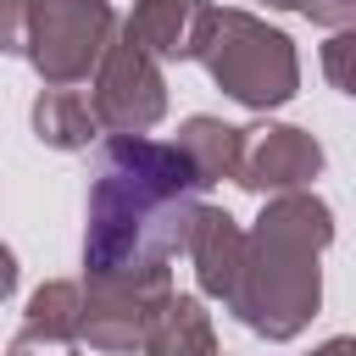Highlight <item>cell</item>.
Wrapping results in <instances>:
<instances>
[{
    "mask_svg": "<svg viewBox=\"0 0 356 356\" xmlns=\"http://www.w3.org/2000/svg\"><path fill=\"white\" fill-rule=\"evenodd\" d=\"M83 323V300H78V284H44L33 300H28V328H44V334H61L72 339Z\"/></svg>",
    "mask_w": 356,
    "mask_h": 356,
    "instance_id": "11",
    "label": "cell"
},
{
    "mask_svg": "<svg viewBox=\"0 0 356 356\" xmlns=\"http://www.w3.org/2000/svg\"><path fill=\"white\" fill-rule=\"evenodd\" d=\"M312 22H323V28H345V22H356V0H295Z\"/></svg>",
    "mask_w": 356,
    "mask_h": 356,
    "instance_id": "15",
    "label": "cell"
},
{
    "mask_svg": "<svg viewBox=\"0 0 356 356\" xmlns=\"http://www.w3.org/2000/svg\"><path fill=\"white\" fill-rule=\"evenodd\" d=\"M328 245V206L312 195H278L261 211L256 239H245V267L234 289V312L267 334L289 339L317 312V250Z\"/></svg>",
    "mask_w": 356,
    "mask_h": 356,
    "instance_id": "1",
    "label": "cell"
},
{
    "mask_svg": "<svg viewBox=\"0 0 356 356\" xmlns=\"http://www.w3.org/2000/svg\"><path fill=\"white\" fill-rule=\"evenodd\" d=\"M111 39V6L106 0H28V61L44 83L67 89L78 83Z\"/></svg>",
    "mask_w": 356,
    "mask_h": 356,
    "instance_id": "3",
    "label": "cell"
},
{
    "mask_svg": "<svg viewBox=\"0 0 356 356\" xmlns=\"http://www.w3.org/2000/svg\"><path fill=\"white\" fill-rule=\"evenodd\" d=\"M323 72H328L345 95H356V28L323 44Z\"/></svg>",
    "mask_w": 356,
    "mask_h": 356,
    "instance_id": "12",
    "label": "cell"
},
{
    "mask_svg": "<svg viewBox=\"0 0 356 356\" xmlns=\"http://www.w3.org/2000/svg\"><path fill=\"white\" fill-rule=\"evenodd\" d=\"M312 356H356V339H328V345L312 350Z\"/></svg>",
    "mask_w": 356,
    "mask_h": 356,
    "instance_id": "17",
    "label": "cell"
},
{
    "mask_svg": "<svg viewBox=\"0 0 356 356\" xmlns=\"http://www.w3.org/2000/svg\"><path fill=\"white\" fill-rule=\"evenodd\" d=\"M33 128H39V139L56 145V150H83V145L95 139L100 117H95L89 95H78V89H44L39 106H33Z\"/></svg>",
    "mask_w": 356,
    "mask_h": 356,
    "instance_id": "10",
    "label": "cell"
},
{
    "mask_svg": "<svg viewBox=\"0 0 356 356\" xmlns=\"http://www.w3.org/2000/svg\"><path fill=\"white\" fill-rule=\"evenodd\" d=\"M28 44V0H0V50H22Z\"/></svg>",
    "mask_w": 356,
    "mask_h": 356,
    "instance_id": "14",
    "label": "cell"
},
{
    "mask_svg": "<svg viewBox=\"0 0 356 356\" xmlns=\"http://www.w3.org/2000/svg\"><path fill=\"white\" fill-rule=\"evenodd\" d=\"M239 145H245V128H222L211 117H189L184 134H178V156L189 161V172L200 178V189L239 172Z\"/></svg>",
    "mask_w": 356,
    "mask_h": 356,
    "instance_id": "9",
    "label": "cell"
},
{
    "mask_svg": "<svg viewBox=\"0 0 356 356\" xmlns=\"http://www.w3.org/2000/svg\"><path fill=\"white\" fill-rule=\"evenodd\" d=\"M211 6L200 0H139L128 17V44H139L145 56H195L206 39Z\"/></svg>",
    "mask_w": 356,
    "mask_h": 356,
    "instance_id": "6",
    "label": "cell"
},
{
    "mask_svg": "<svg viewBox=\"0 0 356 356\" xmlns=\"http://www.w3.org/2000/svg\"><path fill=\"white\" fill-rule=\"evenodd\" d=\"M189 256H195V267H200L206 295L234 300V289H239V267H245V234L234 228L228 211H195Z\"/></svg>",
    "mask_w": 356,
    "mask_h": 356,
    "instance_id": "7",
    "label": "cell"
},
{
    "mask_svg": "<svg viewBox=\"0 0 356 356\" xmlns=\"http://www.w3.org/2000/svg\"><path fill=\"white\" fill-rule=\"evenodd\" d=\"M195 56L245 106H284L295 95V50H289V39L278 28L250 22L245 11H211L206 39H200Z\"/></svg>",
    "mask_w": 356,
    "mask_h": 356,
    "instance_id": "2",
    "label": "cell"
},
{
    "mask_svg": "<svg viewBox=\"0 0 356 356\" xmlns=\"http://www.w3.org/2000/svg\"><path fill=\"white\" fill-rule=\"evenodd\" d=\"M150 356H211V323L195 295H167L145 328Z\"/></svg>",
    "mask_w": 356,
    "mask_h": 356,
    "instance_id": "8",
    "label": "cell"
},
{
    "mask_svg": "<svg viewBox=\"0 0 356 356\" xmlns=\"http://www.w3.org/2000/svg\"><path fill=\"white\" fill-rule=\"evenodd\" d=\"M11 356H78V350H72V339H61V334L22 328V334L11 339Z\"/></svg>",
    "mask_w": 356,
    "mask_h": 356,
    "instance_id": "13",
    "label": "cell"
},
{
    "mask_svg": "<svg viewBox=\"0 0 356 356\" xmlns=\"http://www.w3.org/2000/svg\"><path fill=\"white\" fill-rule=\"evenodd\" d=\"M11 284H17V256H11L6 245H0V300L11 295Z\"/></svg>",
    "mask_w": 356,
    "mask_h": 356,
    "instance_id": "16",
    "label": "cell"
},
{
    "mask_svg": "<svg viewBox=\"0 0 356 356\" xmlns=\"http://www.w3.org/2000/svg\"><path fill=\"white\" fill-rule=\"evenodd\" d=\"M317 167H323V150H317L312 134H300V128H245L234 184H245V189H295V184L317 178Z\"/></svg>",
    "mask_w": 356,
    "mask_h": 356,
    "instance_id": "5",
    "label": "cell"
},
{
    "mask_svg": "<svg viewBox=\"0 0 356 356\" xmlns=\"http://www.w3.org/2000/svg\"><path fill=\"white\" fill-rule=\"evenodd\" d=\"M267 6H295V0H267Z\"/></svg>",
    "mask_w": 356,
    "mask_h": 356,
    "instance_id": "18",
    "label": "cell"
},
{
    "mask_svg": "<svg viewBox=\"0 0 356 356\" xmlns=\"http://www.w3.org/2000/svg\"><path fill=\"white\" fill-rule=\"evenodd\" d=\"M89 106H95V117H100L106 128H117V139H139V134L161 117V106H167V95H161V72H156V56H145L139 44L122 39V44L106 56Z\"/></svg>",
    "mask_w": 356,
    "mask_h": 356,
    "instance_id": "4",
    "label": "cell"
}]
</instances>
